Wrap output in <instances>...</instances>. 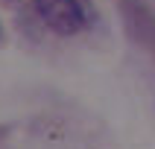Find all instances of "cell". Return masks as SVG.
I'll return each mask as SVG.
<instances>
[{"mask_svg":"<svg viewBox=\"0 0 155 149\" xmlns=\"http://www.w3.org/2000/svg\"><path fill=\"white\" fill-rule=\"evenodd\" d=\"M35 12L53 32L73 35L85 26V12L76 0H32Z\"/></svg>","mask_w":155,"mask_h":149,"instance_id":"1","label":"cell"}]
</instances>
